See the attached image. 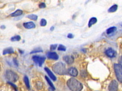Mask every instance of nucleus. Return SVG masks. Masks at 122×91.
Wrapping results in <instances>:
<instances>
[{
	"mask_svg": "<svg viewBox=\"0 0 122 91\" xmlns=\"http://www.w3.org/2000/svg\"><path fill=\"white\" fill-rule=\"evenodd\" d=\"M118 84L116 80H112L108 86L109 91H118Z\"/></svg>",
	"mask_w": 122,
	"mask_h": 91,
	"instance_id": "423d86ee",
	"label": "nucleus"
},
{
	"mask_svg": "<svg viewBox=\"0 0 122 91\" xmlns=\"http://www.w3.org/2000/svg\"><path fill=\"white\" fill-rule=\"evenodd\" d=\"M118 63H119V64L120 65V66L122 67V56H121L119 57L118 59Z\"/></svg>",
	"mask_w": 122,
	"mask_h": 91,
	"instance_id": "bb28decb",
	"label": "nucleus"
},
{
	"mask_svg": "<svg viewBox=\"0 0 122 91\" xmlns=\"http://www.w3.org/2000/svg\"><path fill=\"white\" fill-rule=\"evenodd\" d=\"M43 50L42 48L40 47H38L35 48H34L32 51H31L30 53V54H34L36 53H39V52H42Z\"/></svg>",
	"mask_w": 122,
	"mask_h": 91,
	"instance_id": "aec40b11",
	"label": "nucleus"
},
{
	"mask_svg": "<svg viewBox=\"0 0 122 91\" xmlns=\"http://www.w3.org/2000/svg\"><path fill=\"white\" fill-rule=\"evenodd\" d=\"M23 13V11L21 9H17L15 11H14V12L12 13L11 14H10V16L11 17H18V16H20Z\"/></svg>",
	"mask_w": 122,
	"mask_h": 91,
	"instance_id": "4468645a",
	"label": "nucleus"
},
{
	"mask_svg": "<svg viewBox=\"0 0 122 91\" xmlns=\"http://www.w3.org/2000/svg\"><path fill=\"white\" fill-rule=\"evenodd\" d=\"M54 27L52 26V27H51V28H50V30H51V31H53V30H54Z\"/></svg>",
	"mask_w": 122,
	"mask_h": 91,
	"instance_id": "c756f323",
	"label": "nucleus"
},
{
	"mask_svg": "<svg viewBox=\"0 0 122 91\" xmlns=\"http://www.w3.org/2000/svg\"><path fill=\"white\" fill-rule=\"evenodd\" d=\"M105 53L106 55L110 58H114L117 55L116 52L112 48H109L106 50Z\"/></svg>",
	"mask_w": 122,
	"mask_h": 91,
	"instance_id": "0eeeda50",
	"label": "nucleus"
},
{
	"mask_svg": "<svg viewBox=\"0 0 122 91\" xmlns=\"http://www.w3.org/2000/svg\"><path fill=\"white\" fill-rule=\"evenodd\" d=\"M97 21V18H95V17H92V18H91L89 21V22H88V27H91L93 25L95 24Z\"/></svg>",
	"mask_w": 122,
	"mask_h": 91,
	"instance_id": "2eb2a0df",
	"label": "nucleus"
},
{
	"mask_svg": "<svg viewBox=\"0 0 122 91\" xmlns=\"http://www.w3.org/2000/svg\"><path fill=\"white\" fill-rule=\"evenodd\" d=\"M49 91H54V90L52 89L51 88H50L49 89Z\"/></svg>",
	"mask_w": 122,
	"mask_h": 91,
	"instance_id": "2f4dec72",
	"label": "nucleus"
},
{
	"mask_svg": "<svg viewBox=\"0 0 122 91\" xmlns=\"http://www.w3.org/2000/svg\"><path fill=\"white\" fill-rule=\"evenodd\" d=\"M45 78L46 81L48 83L49 85L50 86L51 88H52V89H53V90H55V87H54L53 84L52 82H51V81L50 80V79L48 77V76H45Z\"/></svg>",
	"mask_w": 122,
	"mask_h": 91,
	"instance_id": "6ab92c4d",
	"label": "nucleus"
},
{
	"mask_svg": "<svg viewBox=\"0 0 122 91\" xmlns=\"http://www.w3.org/2000/svg\"><path fill=\"white\" fill-rule=\"evenodd\" d=\"M39 7L40 8H45L46 7V4L44 2H41L40 3Z\"/></svg>",
	"mask_w": 122,
	"mask_h": 91,
	"instance_id": "a878e982",
	"label": "nucleus"
},
{
	"mask_svg": "<svg viewBox=\"0 0 122 91\" xmlns=\"http://www.w3.org/2000/svg\"><path fill=\"white\" fill-rule=\"evenodd\" d=\"M27 18H29V19H30L33 20H36L38 18V16L36 15L35 14H30L26 16Z\"/></svg>",
	"mask_w": 122,
	"mask_h": 91,
	"instance_id": "412c9836",
	"label": "nucleus"
},
{
	"mask_svg": "<svg viewBox=\"0 0 122 91\" xmlns=\"http://www.w3.org/2000/svg\"><path fill=\"white\" fill-rule=\"evenodd\" d=\"M47 24V21L44 18H42L40 21V25L42 27L45 26Z\"/></svg>",
	"mask_w": 122,
	"mask_h": 91,
	"instance_id": "b1692460",
	"label": "nucleus"
},
{
	"mask_svg": "<svg viewBox=\"0 0 122 91\" xmlns=\"http://www.w3.org/2000/svg\"><path fill=\"white\" fill-rule=\"evenodd\" d=\"M67 73L69 75L73 77L77 76L78 74V70L76 69V68L74 67H71L69 68L67 70Z\"/></svg>",
	"mask_w": 122,
	"mask_h": 91,
	"instance_id": "6e6552de",
	"label": "nucleus"
},
{
	"mask_svg": "<svg viewBox=\"0 0 122 91\" xmlns=\"http://www.w3.org/2000/svg\"><path fill=\"white\" fill-rule=\"evenodd\" d=\"M118 6L116 4H114L108 10V11L109 12H114L116 11L117 9Z\"/></svg>",
	"mask_w": 122,
	"mask_h": 91,
	"instance_id": "f3484780",
	"label": "nucleus"
},
{
	"mask_svg": "<svg viewBox=\"0 0 122 91\" xmlns=\"http://www.w3.org/2000/svg\"><path fill=\"white\" fill-rule=\"evenodd\" d=\"M21 39V37L19 35H16V36H13L12 37H11L10 38V40L11 41H19Z\"/></svg>",
	"mask_w": 122,
	"mask_h": 91,
	"instance_id": "4be33fe9",
	"label": "nucleus"
},
{
	"mask_svg": "<svg viewBox=\"0 0 122 91\" xmlns=\"http://www.w3.org/2000/svg\"><path fill=\"white\" fill-rule=\"evenodd\" d=\"M44 70L46 71V72L47 73L48 75L50 76V77L54 81H55L56 80V76L53 74L52 72L47 67L44 68Z\"/></svg>",
	"mask_w": 122,
	"mask_h": 91,
	"instance_id": "f8f14e48",
	"label": "nucleus"
},
{
	"mask_svg": "<svg viewBox=\"0 0 122 91\" xmlns=\"http://www.w3.org/2000/svg\"><path fill=\"white\" fill-rule=\"evenodd\" d=\"M14 49L12 47H7L5 49H4L3 51V55H5L7 54H13L14 53Z\"/></svg>",
	"mask_w": 122,
	"mask_h": 91,
	"instance_id": "ddd939ff",
	"label": "nucleus"
},
{
	"mask_svg": "<svg viewBox=\"0 0 122 91\" xmlns=\"http://www.w3.org/2000/svg\"><path fill=\"white\" fill-rule=\"evenodd\" d=\"M13 63H14V65L18 66V62L17 60V59L16 58H14L13 60Z\"/></svg>",
	"mask_w": 122,
	"mask_h": 91,
	"instance_id": "c85d7f7f",
	"label": "nucleus"
},
{
	"mask_svg": "<svg viewBox=\"0 0 122 91\" xmlns=\"http://www.w3.org/2000/svg\"><path fill=\"white\" fill-rule=\"evenodd\" d=\"M116 30H117L116 27H109V28H108L106 30V33H107V34L109 35V34H111L113 33Z\"/></svg>",
	"mask_w": 122,
	"mask_h": 91,
	"instance_id": "dca6fc26",
	"label": "nucleus"
},
{
	"mask_svg": "<svg viewBox=\"0 0 122 91\" xmlns=\"http://www.w3.org/2000/svg\"><path fill=\"white\" fill-rule=\"evenodd\" d=\"M19 52L20 53V54H23V51H22V50H21L20 49H19Z\"/></svg>",
	"mask_w": 122,
	"mask_h": 91,
	"instance_id": "7c9ffc66",
	"label": "nucleus"
},
{
	"mask_svg": "<svg viewBox=\"0 0 122 91\" xmlns=\"http://www.w3.org/2000/svg\"><path fill=\"white\" fill-rule=\"evenodd\" d=\"M45 57L40 55H34L32 58V60L40 67L42 66L43 63L45 60Z\"/></svg>",
	"mask_w": 122,
	"mask_h": 91,
	"instance_id": "39448f33",
	"label": "nucleus"
},
{
	"mask_svg": "<svg viewBox=\"0 0 122 91\" xmlns=\"http://www.w3.org/2000/svg\"><path fill=\"white\" fill-rule=\"evenodd\" d=\"M67 37L69 38H73L74 37V35L71 33H69L67 35Z\"/></svg>",
	"mask_w": 122,
	"mask_h": 91,
	"instance_id": "cd10ccee",
	"label": "nucleus"
},
{
	"mask_svg": "<svg viewBox=\"0 0 122 91\" xmlns=\"http://www.w3.org/2000/svg\"><path fill=\"white\" fill-rule=\"evenodd\" d=\"M67 85L71 91H81L83 88L81 83L74 78L69 79L67 82Z\"/></svg>",
	"mask_w": 122,
	"mask_h": 91,
	"instance_id": "f257e3e1",
	"label": "nucleus"
},
{
	"mask_svg": "<svg viewBox=\"0 0 122 91\" xmlns=\"http://www.w3.org/2000/svg\"><path fill=\"white\" fill-rule=\"evenodd\" d=\"M5 76L9 82H15L18 79L19 76L18 74L14 71L10 70H7L6 71Z\"/></svg>",
	"mask_w": 122,
	"mask_h": 91,
	"instance_id": "7ed1b4c3",
	"label": "nucleus"
},
{
	"mask_svg": "<svg viewBox=\"0 0 122 91\" xmlns=\"http://www.w3.org/2000/svg\"><path fill=\"white\" fill-rule=\"evenodd\" d=\"M58 50L61 51H65L66 50V47L63 45H59L58 47Z\"/></svg>",
	"mask_w": 122,
	"mask_h": 91,
	"instance_id": "5701e85b",
	"label": "nucleus"
},
{
	"mask_svg": "<svg viewBox=\"0 0 122 91\" xmlns=\"http://www.w3.org/2000/svg\"><path fill=\"white\" fill-rule=\"evenodd\" d=\"M52 69L55 73L59 75L66 74L67 72L65 64L61 62L54 64L52 66Z\"/></svg>",
	"mask_w": 122,
	"mask_h": 91,
	"instance_id": "f03ea898",
	"label": "nucleus"
},
{
	"mask_svg": "<svg viewBox=\"0 0 122 91\" xmlns=\"http://www.w3.org/2000/svg\"><path fill=\"white\" fill-rule=\"evenodd\" d=\"M47 56L48 58L53 60H58L59 59V56L56 52H48L47 53Z\"/></svg>",
	"mask_w": 122,
	"mask_h": 91,
	"instance_id": "9d476101",
	"label": "nucleus"
},
{
	"mask_svg": "<svg viewBox=\"0 0 122 91\" xmlns=\"http://www.w3.org/2000/svg\"><path fill=\"white\" fill-rule=\"evenodd\" d=\"M114 70L117 80L122 83V67L119 64H114Z\"/></svg>",
	"mask_w": 122,
	"mask_h": 91,
	"instance_id": "20e7f679",
	"label": "nucleus"
},
{
	"mask_svg": "<svg viewBox=\"0 0 122 91\" xmlns=\"http://www.w3.org/2000/svg\"><path fill=\"white\" fill-rule=\"evenodd\" d=\"M23 80L24 82V83L26 86V87L30 89V82H29V80L28 77L27 76H24L23 77Z\"/></svg>",
	"mask_w": 122,
	"mask_h": 91,
	"instance_id": "a211bd4d",
	"label": "nucleus"
},
{
	"mask_svg": "<svg viewBox=\"0 0 122 91\" xmlns=\"http://www.w3.org/2000/svg\"></svg>",
	"mask_w": 122,
	"mask_h": 91,
	"instance_id": "473e14b6",
	"label": "nucleus"
},
{
	"mask_svg": "<svg viewBox=\"0 0 122 91\" xmlns=\"http://www.w3.org/2000/svg\"><path fill=\"white\" fill-rule=\"evenodd\" d=\"M63 60L68 64H71L73 63L74 59L72 55H67L63 57Z\"/></svg>",
	"mask_w": 122,
	"mask_h": 91,
	"instance_id": "1a4fd4ad",
	"label": "nucleus"
},
{
	"mask_svg": "<svg viewBox=\"0 0 122 91\" xmlns=\"http://www.w3.org/2000/svg\"><path fill=\"white\" fill-rule=\"evenodd\" d=\"M23 27L27 29H31L35 27V24L32 21L24 22L23 24Z\"/></svg>",
	"mask_w": 122,
	"mask_h": 91,
	"instance_id": "9b49d317",
	"label": "nucleus"
},
{
	"mask_svg": "<svg viewBox=\"0 0 122 91\" xmlns=\"http://www.w3.org/2000/svg\"><path fill=\"white\" fill-rule=\"evenodd\" d=\"M57 47V44H52L50 46V49L51 50H54L56 49V48Z\"/></svg>",
	"mask_w": 122,
	"mask_h": 91,
	"instance_id": "393cba45",
	"label": "nucleus"
}]
</instances>
